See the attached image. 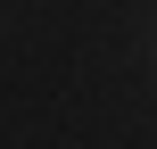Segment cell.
Returning <instances> with one entry per match:
<instances>
[{
    "instance_id": "1",
    "label": "cell",
    "mask_w": 157,
    "mask_h": 149,
    "mask_svg": "<svg viewBox=\"0 0 157 149\" xmlns=\"http://www.w3.org/2000/svg\"><path fill=\"white\" fill-rule=\"evenodd\" d=\"M149 58H157V8H149Z\"/></svg>"
}]
</instances>
